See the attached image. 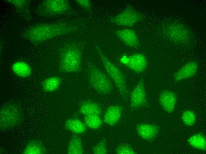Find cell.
I'll list each match as a JSON object with an SVG mask.
<instances>
[{"instance_id": "obj_19", "label": "cell", "mask_w": 206, "mask_h": 154, "mask_svg": "<svg viewBox=\"0 0 206 154\" xmlns=\"http://www.w3.org/2000/svg\"><path fill=\"white\" fill-rule=\"evenodd\" d=\"M65 125L67 129L77 134L83 133L86 129L85 124L80 120L75 118L67 120Z\"/></svg>"}, {"instance_id": "obj_22", "label": "cell", "mask_w": 206, "mask_h": 154, "mask_svg": "<svg viewBox=\"0 0 206 154\" xmlns=\"http://www.w3.org/2000/svg\"><path fill=\"white\" fill-rule=\"evenodd\" d=\"M83 153L82 145L80 138L74 136L71 139L67 148L69 154H81Z\"/></svg>"}, {"instance_id": "obj_3", "label": "cell", "mask_w": 206, "mask_h": 154, "mask_svg": "<svg viewBox=\"0 0 206 154\" xmlns=\"http://www.w3.org/2000/svg\"><path fill=\"white\" fill-rule=\"evenodd\" d=\"M96 52L107 73L114 82L119 93L124 98L128 96L125 78L120 70L104 54L99 46L95 44Z\"/></svg>"}, {"instance_id": "obj_5", "label": "cell", "mask_w": 206, "mask_h": 154, "mask_svg": "<svg viewBox=\"0 0 206 154\" xmlns=\"http://www.w3.org/2000/svg\"><path fill=\"white\" fill-rule=\"evenodd\" d=\"M0 129L11 128L19 124L22 118L20 107L13 103H8L3 106L0 110Z\"/></svg>"}, {"instance_id": "obj_17", "label": "cell", "mask_w": 206, "mask_h": 154, "mask_svg": "<svg viewBox=\"0 0 206 154\" xmlns=\"http://www.w3.org/2000/svg\"><path fill=\"white\" fill-rule=\"evenodd\" d=\"M80 112L85 116L91 115H100L101 110L99 105L96 102L91 101H86L81 105Z\"/></svg>"}, {"instance_id": "obj_11", "label": "cell", "mask_w": 206, "mask_h": 154, "mask_svg": "<svg viewBox=\"0 0 206 154\" xmlns=\"http://www.w3.org/2000/svg\"><path fill=\"white\" fill-rule=\"evenodd\" d=\"M198 69V64L194 61H190L183 66L175 74L174 79L178 82L194 76Z\"/></svg>"}, {"instance_id": "obj_16", "label": "cell", "mask_w": 206, "mask_h": 154, "mask_svg": "<svg viewBox=\"0 0 206 154\" xmlns=\"http://www.w3.org/2000/svg\"><path fill=\"white\" fill-rule=\"evenodd\" d=\"M12 72L17 76L26 78L30 76L32 73L31 67L27 63L23 61H17L12 65Z\"/></svg>"}, {"instance_id": "obj_24", "label": "cell", "mask_w": 206, "mask_h": 154, "mask_svg": "<svg viewBox=\"0 0 206 154\" xmlns=\"http://www.w3.org/2000/svg\"><path fill=\"white\" fill-rule=\"evenodd\" d=\"M85 124L89 128L93 129L99 128L102 123V121L99 115H91L86 116L84 118Z\"/></svg>"}, {"instance_id": "obj_1", "label": "cell", "mask_w": 206, "mask_h": 154, "mask_svg": "<svg viewBox=\"0 0 206 154\" xmlns=\"http://www.w3.org/2000/svg\"><path fill=\"white\" fill-rule=\"evenodd\" d=\"M77 29V25L65 22L36 23L25 29L22 34V36L31 42L40 43L73 33Z\"/></svg>"}, {"instance_id": "obj_13", "label": "cell", "mask_w": 206, "mask_h": 154, "mask_svg": "<svg viewBox=\"0 0 206 154\" xmlns=\"http://www.w3.org/2000/svg\"><path fill=\"white\" fill-rule=\"evenodd\" d=\"M176 99V95L174 93L169 91H165L160 94L159 100L164 110L170 113L174 109Z\"/></svg>"}, {"instance_id": "obj_25", "label": "cell", "mask_w": 206, "mask_h": 154, "mask_svg": "<svg viewBox=\"0 0 206 154\" xmlns=\"http://www.w3.org/2000/svg\"><path fill=\"white\" fill-rule=\"evenodd\" d=\"M182 119L184 123L189 126L193 125L195 122L196 116L192 111L187 110L185 111L182 115Z\"/></svg>"}, {"instance_id": "obj_8", "label": "cell", "mask_w": 206, "mask_h": 154, "mask_svg": "<svg viewBox=\"0 0 206 154\" xmlns=\"http://www.w3.org/2000/svg\"><path fill=\"white\" fill-rule=\"evenodd\" d=\"M121 61L129 69L137 73L144 72L147 66V59L141 53L134 54L128 57H124Z\"/></svg>"}, {"instance_id": "obj_23", "label": "cell", "mask_w": 206, "mask_h": 154, "mask_svg": "<svg viewBox=\"0 0 206 154\" xmlns=\"http://www.w3.org/2000/svg\"><path fill=\"white\" fill-rule=\"evenodd\" d=\"M44 151V148L41 143L38 141H32L28 143L23 153L40 154L43 153Z\"/></svg>"}, {"instance_id": "obj_26", "label": "cell", "mask_w": 206, "mask_h": 154, "mask_svg": "<svg viewBox=\"0 0 206 154\" xmlns=\"http://www.w3.org/2000/svg\"><path fill=\"white\" fill-rule=\"evenodd\" d=\"M118 154H135L136 152L132 147L127 144H122L119 145L115 150Z\"/></svg>"}, {"instance_id": "obj_21", "label": "cell", "mask_w": 206, "mask_h": 154, "mask_svg": "<svg viewBox=\"0 0 206 154\" xmlns=\"http://www.w3.org/2000/svg\"><path fill=\"white\" fill-rule=\"evenodd\" d=\"M188 142L192 147L202 150L206 148V139L203 135L200 134H194L190 137Z\"/></svg>"}, {"instance_id": "obj_20", "label": "cell", "mask_w": 206, "mask_h": 154, "mask_svg": "<svg viewBox=\"0 0 206 154\" xmlns=\"http://www.w3.org/2000/svg\"><path fill=\"white\" fill-rule=\"evenodd\" d=\"M61 79L59 77H52L45 79L42 84L43 90L47 92L54 91L59 86L61 83Z\"/></svg>"}, {"instance_id": "obj_7", "label": "cell", "mask_w": 206, "mask_h": 154, "mask_svg": "<svg viewBox=\"0 0 206 154\" xmlns=\"http://www.w3.org/2000/svg\"><path fill=\"white\" fill-rule=\"evenodd\" d=\"M144 16L133 9L131 5H127L120 14L110 18L109 21L120 26L131 27L144 19Z\"/></svg>"}, {"instance_id": "obj_6", "label": "cell", "mask_w": 206, "mask_h": 154, "mask_svg": "<svg viewBox=\"0 0 206 154\" xmlns=\"http://www.w3.org/2000/svg\"><path fill=\"white\" fill-rule=\"evenodd\" d=\"M88 81L91 86L97 91L103 94L110 92L112 89L107 76L92 63L88 66Z\"/></svg>"}, {"instance_id": "obj_27", "label": "cell", "mask_w": 206, "mask_h": 154, "mask_svg": "<svg viewBox=\"0 0 206 154\" xmlns=\"http://www.w3.org/2000/svg\"><path fill=\"white\" fill-rule=\"evenodd\" d=\"M93 153L95 154H106L107 153V149L105 141L101 140L94 147Z\"/></svg>"}, {"instance_id": "obj_28", "label": "cell", "mask_w": 206, "mask_h": 154, "mask_svg": "<svg viewBox=\"0 0 206 154\" xmlns=\"http://www.w3.org/2000/svg\"><path fill=\"white\" fill-rule=\"evenodd\" d=\"M75 2L78 5L88 13L92 12V5L91 1L88 0H76Z\"/></svg>"}, {"instance_id": "obj_18", "label": "cell", "mask_w": 206, "mask_h": 154, "mask_svg": "<svg viewBox=\"0 0 206 154\" xmlns=\"http://www.w3.org/2000/svg\"><path fill=\"white\" fill-rule=\"evenodd\" d=\"M184 27L181 25H173L170 27L169 32L170 35L178 42L186 41L187 32Z\"/></svg>"}, {"instance_id": "obj_10", "label": "cell", "mask_w": 206, "mask_h": 154, "mask_svg": "<svg viewBox=\"0 0 206 154\" xmlns=\"http://www.w3.org/2000/svg\"><path fill=\"white\" fill-rule=\"evenodd\" d=\"M115 35L127 46L131 47L139 46V40L135 31L132 29H125L116 30Z\"/></svg>"}, {"instance_id": "obj_4", "label": "cell", "mask_w": 206, "mask_h": 154, "mask_svg": "<svg viewBox=\"0 0 206 154\" xmlns=\"http://www.w3.org/2000/svg\"><path fill=\"white\" fill-rule=\"evenodd\" d=\"M82 52L76 44H72L66 47L62 52L60 62L61 70L66 73L79 71L82 63Z\"/></svg>"}, {"instance_id": "obj_9", "label": "cell", "mask_w": 206, "mask_h": 154, "mask_svg": "<svg viewBox=\"0 0 206 154\" xmlns=\"http://www.w3.org/2000/svg\"><path fill=\"white\" fill-rule=\"evenodd\" d=\"M147 100L143 80L140 81L132 92L130 96V107L136 109L145 106Z\"/></svg>"}, {"instance_id": "obj_15", "label": "cell", "mask_w": 206, "mask_h": 154, "mask_svg": "<svg viewBox=\"0 0 206 154\" xmlns=\"http://www.w3.org/2000/svg\"><path fill=\"white\" fill-rule=\"evenodd\" d=\"M136 131L138 134L141 137L144 139L150 140L156 136L158 129L154 125L142 123L136 126Z\"/></svg>"}, {"instance_id": "obj_12", "label": "cell", "mask_w": 206, "mask_h": 154, "mask_svg": "<svg viewBox=\"0 0 206 154\" xmlns=\"http://www.w3.org/2000/svg\"><path fill=\"white\" fill-rule=\"evenodd\" d=\"M6 2L12 4L17 13L28 21L32 20L30 11V3L27 0H6Z\"/></svg>"}, {"instance_id": "obj_14", "label": "cell", "mask_w": 206, "mask_h": 154, "mask_svg": "<svg viewBox=\"0 0 206 154\" xmlns=\"http://www.w3.org/2000/svg\"><path fill=\"white\" fill-rule=\"evenodd\" d=\"M122 108L119 105H113L109 107L104 116V121L107 124L112 126L120 119L122 113Z\"/></svg>"}, {"instance_id": "obj_2", "label": "cell", "mask_w": 206, "mask_h": 154, "mask_svg": "<svg viewBox=\"0 0 206 154\" xmlns=\"http://www.w3.org/2000/svg\"><path fill=\"white\" fill-rule=\"evenodd\" d=\"M35 11L39 16L46 17L70 15L73 11L68 0H45L39 4Z\"/></svg>"}]
</instances>
